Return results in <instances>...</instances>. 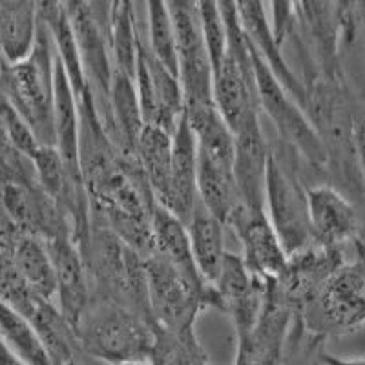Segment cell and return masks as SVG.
Segmentation results:
<instances>
[{"label":"cell","instance_id":"cell-35","mask_svg":"<svg viewBox=\"0 0 365 365\" xmlns=\"http://www.w3.org/2000/svg\"><path fill=\"white\" fill-rule=\"evenodd\" d=\"M13 179H28V181L35 179L34 166H31V163L26 166H17L0 155V190H2V187H4L6 182L13 181ZM35 181H37V179H35Z\"/></svg>","mask_w":365,"mask_h":365},{"label":"cell","instance_id":"cell-12","mask_svg":"<svg viewBox=\"0 0 365 365\" xmlns=\"http://www.w3.org/2000/svg\"><path fill=\"white\" fill-rule=\"evenodd\" d=\"M0 208L26 236L42 243L73 236L64 210L37 185L35 179H13L0 190Z\"/></svg>","mask_w":365,"mask_h":365},{"label":"cell","instance_id":"cell-6","mask_svg":"<svg viewBox=\"0 0 365 365\" xmlns=\"http://www.w3.org/2000/svg\"><path fill=\"white\" fill-rule=\"evenodd\" d=\"M307 334L319 341L347 336L365 325V262L354 254L345 259L302 309Z\"/></svg>","mask_w":365,"mask_h":365},{"label":"cell","instance_id":"cell-32","mask_svg":"<svg viewBox=\"0 0 365 365\" xmlns=\"http://www.w3.org/2000/svg\"><path fill=\"white\" fill-rule=\"evenodd\" d=\"M236 365H296L285 351V345L274 334L254 332L237 341Z\"/></svg>","mask_w":365,"mask_h":365},{"label":"cell","instance_id":"cell-4","mask_svg":"<svg viewBox=\"0 0 365 365\" xmlns=\"http://www.w3.org/2000/svg\"><path fill=\"white\" fill-rule=\"evenodd\" d=\"M303 165L289 146L279 141L269 146L263 208L287 257L312 245Z\"/></svg>","mask_w":365,"mask_h":365},{"label":"cell","instance_id":"cell-31","mask_svg":"<svg viewBox=\"0 0 365 365\" xmlns=\"http://www.w3.org/2000/svg\"><path fill=\"white\" fill-rule=\"evenodd\" d=\"M150 365H210L197 334H175L154 329V344L148 354Z\"/></svg>","mask_w":365,"mask_h":365},{"label":"cell","instance_id":"cell-11","mask_svg":"<svg viewBox=\"0 0 365 365\" xmlns=\"http://www.w3.org/2000/svg\"><path fill=\"white\" fill-rule=\"evenodd\" d=\"M133 83H135L145 125L158 126L165 132L174 133L175 126L185 113L181 84L178 77L163 68L154 55L150 53L143 34V17L139 13H137V61Z\"/></svg>","mask_w":365,"mask_h":365},{"label":"cell","instance_id":"cell-36","mask_svg":"<svg viewBox=\"0 0 365 365\" xmlns=\"http://www.w3.org/2000/svg\"><path fill=\"white\" fill-rule=\"evenodd\" d=\"M0 155H2L4 159H8L9 163H13V165H17V166H26V165H29V163H31L28 158L21 155L17 150L13 148L11 139H9L8 128H6L2 115H0Z\"/></svg>","mask_w":365,"mask_h":365},{"label":"cell","instance_id":"cell-7","mask_svg":"<svg viewBox=\"0 0 365 365\" xmlns=\"http://www.w3.org/2000/svg\"><path fill=\"white\" fill-rule=\"evenodd\" d=\"M113 2H64L84 79L99 119L110 137Z\"/></svg>","mask_w":365,"mask_h":365},{"label":"cell","instance_id":"cell-10","mask_svg":"<svg viewBox=\"0 0 365 365\" xmlns=\"http://www.w3.org/2000/svg\"><path fill=\"white\" fill-rule=\"evenodd\" d=\"M172 15L178 46V79L181 84L185 110L212 108L214 106V75L205 48L201 31L200 6L190 0L166 2Z\"/></svg>","mask_w":365,"mask_h":365},{"label":"cell","instance_id":"cell-40","mask_svg":"<svg viewBox=\"0 0 365 365\" xmlns=\"http://www.w3.org/2000/svg\"><path fill=\"white\" fill-rule=\"evenodd\" d=\"M309 365H325V364H324V361H322V353H319V354H318V356H316V358H314V360H312V361H311V364H309Z\"/></svg>","mask_w":365,"mask_h":365},{"label":"cell","instance_id":"cell-5","mask_svg":"<svg viewBox=\"0 0 365 365\" xmlns=\"http://www.w3.org/2000/svg\"><path fill=\"white\" fill-rule=\"evenodd\" d=\"M81 353L110 365L148 360L154 325L119 303L90 299L75 325Z\"/></svg>","mask_w":365,"mask_h":365},{"label":"cell","instance_id":"cell-3","mask_svg":"<svg viewBox=\"0 0 365 365\" xmlns=\"http://www.w3.org/2000/svg\"><path fill=\"white\" fill-rule=\"evenodd\" d=\"M0 90L35 139L44 146H55V44L42 19L34 51L22 63L6 64L0 71Z\"/></svg>","mask_w":365,"mask_h":365},{"label":"cell","instance_id":"cell-13","mask_svg":"<svg viewBox=\"0 0 365 365\" xmlns=\"http://www.w3.org/2000/svg\"><path fill=\"white\" fill-rule=\"evenodd\" d=\"M225 228L232 230L240 241V257L252 276L270 283L278 279L287 267V254L274 232L272 225L265 214V208H247L237 205L225 221Z\"/></svg>","mask_w":365,"mask_h":365},{"label":"cell","instance_id":"cell-43","mask_svg":"<svg viewBox=\"0 0 365 365\" xmlns=\"http://www.w3.org/2000/svg\"><path fill=\"white\" fill-rule=\"evenodd\" d=\"M70 365H79V361L75 360V361H71V364H70Z\"/></svg>","mask_w":365,"mask_h":365},{"label":"cell","instance_id":"cell-28","mask_svg":"<svg viewBox=\"0 0 365 365\" xmlns=\"http://www.w3.org/2000/svg\"><path fill=\"white\" fill-rule=\"evenodd\" d=\"M19 278L31 294L44 302H55V269L50 252L41 240L22 234L13 254Z\"/></svg>","mask_w":365,"mask_h":365},{"label":"cell","instance_id":"cell-2","mask_svg":"<svg viewBox=\"0 0 365 365\" xmlns=\"http://www.w3.org/2000/svg\"><path fill=\"white\" fill-rule=\"evenodd\" d=\"M79 250L86 267L90 299L119 303L154 325L146 291L145 257L108 228L93 223Z\"/></svg>","mask_w":365,"mask_h":365},{"label":"cell","instance_id":"cell-33","mask_svg":"<svg viewBox=\"0 0 365 365\" xmlns=\"http://www.w3.org/2000/svg\"><path fill=\"white\" fill-rule=\"evenodd\" d=\"M200 6L201 31H203L205 48H207L208 61L212 66V75L223 63L228 48L227 24L221 15L217 2H197Z\"/></svg>","mask_w":365,"mask_h":365},{"label":"cell","instance_id":"cell-1","mask_svg":"<svg viewBox=\"0 0 365 365\" xmlns=\"http://www.w3.org/2000/svg\"><path fill=\"white\" fill-rule=\"evenodd\" d=\"M356 104V96L345 79H314L305 86L303 112L324 148L325 182L341 192L361 212L364 187L354 135Z\"/></svg>","mask_w":365,"mask_h":365},{"label":"cell","instance_id":"cell-15","mask_svg":"<svg viewBox=\"0 0 365 365\" xmlns=\"http://www.w3.org/2000/svg\"><path fill=\"white\" fill-rule=\"evenodd\" d=\"M307 214L314 245L344 250L360 240V208L327 182L307 187Z\"/></svg>","mask_w":365,"mask_h":365},{"label":"cell","instance_id":"cell-39","mask_svg":"<svg viewBox=\"0 0 365 365\" xmlns=\"http://www.w3.org/2000/svg\"><path fill=\"white\" fill-rule=\"evenodd\" d=\"M353 247H354V254H356L358 257H361V259L365 262V243H364V241L358 240Z\"/></svg>","mask_w":365,"mask_h":365},{"label":"cell","instance_id":"cell-23","mask_svg":"<svg viewBox=\"0 0 365 365\" xmlns=\"http://www.w3.org/2000/svg\"><path fill=\"white\" fill-rule=\"evenodd\" d=\"M38 22L37 2L0 0V55L6 64L22 63L34 51Z\"/></svg>","mask_w":365,"mask_h":365},{"label":"cell","instance_id":"cell-38","mask_svg":"<svg viewBox=\"0 0 365 365\" xmlns=\"http://www.w3.org/2000/svg\"><path fill=\"white\" fill-rule=\"evenodd\" d=\"M0 365H26L21 358H17L15 354L9 351L4 345V341L0 340Z\"/></svg>","mask_w":365,"mask_h":365},{"label":"cell","instance_id":"cell-26","mask_svg":"<svg viewBox=\"0 0 365 365\" xmlns=\"http://www.w3.org/2000/svg\"><path fill=\"white\" fill-rule=\"evenodd\" d=\"M197 201L225 225L227 217L241 203L234 166L212 161L197 152Z\"/></svg>","mask_w":365,"mask_h":365},{"label":"cell","instance_id":"cell-18","mask_svg":"<svg viewBox=\"0 0 365 365\" xmlns=\"http://www.w3.org/2000/svg\"><path fill=\"white\" fill-rule=\"evenodd\" d=\"M241 28L245 31L250 48L262 58V63L289 91V96L303 108L305 104V84L302 83L291 64L287 63L282 46L276 42L270 28L269 8L263 2H236Z\"/></svg>","mask_w":365,"mask_h":365},{"label":"cell","instance_id":"cell-29","mask_svg":"<svg viewBox=\"0 0 365 365\" xmlns=\"http://www.w3.org/2000/svg\"><path fill=\"white\" fill-rule=\"evenodd\" d=\"M0 340L26 365H53L31 324L4 302H0Z\"/></svg>","mask_w":365,"mask_h":365},{"label":"cell","instance_id":"cell-34","mask_svg":"<svg viewBox=\"0 0 365 365\" xmlns=\"http://www.w3.org/2000/svg\"><path fill=\"white\" fill-rule=\"evenodd\" d=\"M354 135H356V155L358 168H360L361 187H364V207H361V236L360 241L365 243V104L358 101L356 113H354Z\"/></svg>","mask_w":365,"mask_h":365},{"label":"cell","instance_id":"cell-30","mask_svg":"<svg viewBox=\"0 0 365 365\" xmlns=\"http://www.w3.org/2000/svg\"><path fill=\"white\" fill-rule=\"evenodd\" d=\"M143 8V34L150 53L154 55L163 68L178 77V46L168 6L166 2H148Z\"/></svg>","mask_w":365,"mask_h":365},{"label":"cell","instance_id":"cell-25","mask_svg":"<svg viewBox=\"0 0 365 365\" xmlns=\"http://www.w3.org/2000/svg\"><path fill=\"white\" fill-rule=\"evenodd\" d=\"M152 232H154V252L152 254L161 256L163 259H166L172 267H175L179 272L185 274L188 279L197 285H207L195 267L187 227L182 221H179L172 212L158 205L154 208V216H152Z\"/></svg>","mask_w":365,"mask_h":365},{"label":"cell","instance_id":"cell-20","mask_svg":"<svg viewBox=\"0 0 365 365\" xmlns=\"http://www.w3.org/2000/svg\"><path fill=\"white\" fill-rule=\"evenodd\" d=\"M197 203V141L187 119V110L172 133L170 200L166 210L187 225Z\"/></svg>","mask_w":365,"mask_h":365},{"label":"cell","instance_id":"cell-41","mask_svg":"<svg viewBox=\"0 0 365 365\" xmlns=\"http://www.w3.org/2000/svg\"><path fill=\"white\" fill-rule=\"evenodd\" d=\"M120 365H150L148 360H143V361H128V364H120Z\"/></svg>","mask_w":365,"mask_h":365},{"label":"cell","instance_id":"cell-9","mask_svg":"<svg viewBox=\"0 0 365 365\" xmlns=\"http://www.w3.org/2000/svg\"><path fill=\"white\" fill-rule=\"evenodd\" d=\"M250 58H252L259 112L272 120L274 128L278 132V141L294 150L307 165L309 170L319 175V181L325 182L324 148L311 120L307 119L302 106L289 96V91L270 73L269 68L262 63V58L257 57L252 48H250Z\"/></svg>","mask_w":365,"mask_h":365},{"label":"cell","instance_id":"cell-37","mask_svg":"<svg viewBox=\"0 0 365 365\" xmlns=\"http://www.w3.org/2000/svg\"><path fill=\"white\" fill-rule=\"evenodd\" d=\"M322 361L325 365H365V358H341L327 353H322Z\"/></svg>","mask_w":365,"mask_h":365},{"label":"cell","instance_id":"cell-16","mask_svg":"<svg viewBox=\"0 0 365 365\" xmlns=\"http://www.w3.org/2000/svg\"><path fill=\"white\" fill-rule=\"evenodd\" d=\"M214 291L220 311L232 319L236 340L249 336L263 314L267 283L249 272L240 254L227 252Z\"/></svg>","mask_w":365,"mask_h":365},{"label":"cell","instance_id":"cell-8","mask_svg":"<svg viewBox=\"0 0 365 365\" xmlns=\"http://www.w3.org/2000/svg\"><path fill=\"white\" fill-rule=\"evenodd\" d=\"M145 272L154 329L194 334L195 322L205 309L220 311L214 287L197 285L158 254L145 257Z\"/></svg>","mask_w":365,"mask_h":365},{"label":"cell","instance_id":"cell-27","mask_svg":"<svg viewBox=\"0 0 365 365\" xmlns=\"http://www.w3.org/2000/svg\"><path fill=\"white\" fill-rule=\"evenodd\" d=\"M26 319L38 334L53 365H70L71 361L77 360L75 354L79 351V345L75 331L61 314L55 302L37 299Z\"/></svg>","mask_w":365,"mask_h":365},{"label":"cell","instance_id":"cell-21","mask_svg":"<svg viewBox=\"0 0 365 365\" xmlns=\"http://www.w3.org/2000/svg\"><path fill=\"white\" fill-rule=\"evenodd\" d=\"M190 250L201 278L210 287L216 285L228 250L225 249V225L197 201L187 221Z\"/></svg>","mask_w":365,"mask_h":365},{"label":"cell","instance_id":"cell-24","mask_svg":"<svg viewBox=\"0 0 365 365\" xmlns=\"http://www.w3.org/2000/svg\"><path fill=\"white\" fill-rule=\"evenodd\" d=\"M137 161L159 207L166 208L170 200L172 133L145 125L137 141Z\"/></svg>","mask_w":365,"mask_h":365},{"label":"cell","instance_id":"cell-42","mask_svg":"<svg viewBox=\"0 0 365 365\" xmlns=\"http://www.w3.org/2000/svg\"><path fill=\"white\" fill-rule=\"evenodd\" d=\"M6 66V63H4V58H2V55H0V71H2V68Z\"/></svg>","mask_w":365,"mask_h":365},{"label":"cell","instance_id":"cell-19","mask_svg":"<svg viewBox=\"0 0 365 365\" xmlns=\"http://www.w3.org/2000/svg\"><path fill=\"white\" fill-rule=\"evenodd\" d=\"M44 245L50 252L55 269V305L68 324L75 329L83 312L90 305V287L83 256L73 236L58 237Z\"/></svg>","mask_w":365,"mask_h":365},{"label":"cell","instance_id":"cell-22","mask_svg":"<svg viewBox=\"0 0 365 365\" xmlns=\"http://www.w3.org/2000/svg\"><path fill=\"white\" fill-rule=\"evenodd\" d=\"M55 148L63 158L66 170L73 178L83 179L79 165V110L75 103L70 79L64 71L63 63L55 53Z\"/></svg>","mask_w":365,"mask_h":365},{"label":"cell","instance_id":"cell-14","mask_svg":"<svg viewBox=\"0 0 365 365\" xmlns=\"http://www.w3.org/2000/svg\"><path fill=\"white\" fill-rule=\"evenodd\" d=\"M344 250L324 249L312 243L307 249L292 254L287 259V267L278 279L269 283L272 296L298 316L302 309L311 302L312 296L324 285L341 263L345 262Z\"/></svg>","mask_w":365,"mask_h":365},{"label":"cell","instance_id":"cell-17","mask_svg":"<svg viewBox=\"0 0 365 365\" xmlns=\"http://www.w3.org/2000/svg\"><path fill=\"white\" fill-rule=\"evenodd\" d=\"M269 146L259 113L247 117L234 132V179L241 205L252 210L263 208Z\"/></svg>","mask_w":365,"mask_h":365}]
</instances>
